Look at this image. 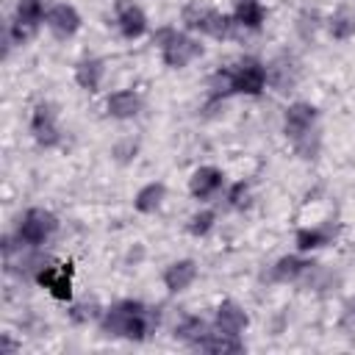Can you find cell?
Wrapping results in <instances>:
<instances>
[{
    "instance_id": "6da1fadb",
    "label": "cell",
    "mask_w": 355,
    "mask_h": 355,
    "mask_svg": "<svg viewBox=\"0 0 355 355\" xmlns=\"http://www.w3.org/2000/svg\"><path fill=\"white\" fill-rule=\"evenodd\" d=\"M100 333L105 338H128V341H147L158 327V311L144 305L141 300H119L103 308Z\"/></svg>"
},
{
    "instance_id": "7a4b0ae2",
    "label": "cell",
    "mask_w": 355,
    "mask_h": 355,
    "mask_svg": "<svg viewBox=\"0 0 355 355\" xmlns=\"http://www.w3.org/2000/svg\"><path fill=\"white\" fill-rule=\"evenodd\" d=\"M153 44L158 47L161 53V61L169 67V69H183L189 64H194L205 47L200 44V39H194L189 31H178L172 25H164L153 33Z\"/></svg>"
},
{
    "instance_id": "3957f363",
    "label": "cell",
    "mask_w": 355,
    "mask_h": 355,
    "mask_svg": "<svg viewBox=\"0 0 355 355\" xmlns=\"http://www.w3.org/2000/svg\"><path fill=\"white\" fill-rule=\"evenodd\" d=\"M180 22L189 33H202V36H211V39H225L230 36V28L236 25L233 17H227L225 11L202 3V0H191L183 6L180 11Z\"/></svg>"
},
{
    "instance_id": "277c9868",
    "label": "cell",
    "mask_w": 355,
    "mask_h": 355,
    "mask_svg": "<svg viewBox=\"0 0 355 355\" xmlns=\"http://www.w3.org/2000/svg\"><path fill=\"white\" fill-rule=\"evenodd\" d=\"M55 233H58V216L50 208H39V205L28 208L14 227V239L19 241V247H36V250H42Z\"/></svg>"
},
{
    "instance_id": "5b68a950",
    "label": "cell",
    "mask_w": 355,
    "mask_h": 355,
    "mask_svg": "<svg viewBox=\"0 0 355 355\" xmlns=\"http://www.w3.org/2000/svg\"><path fill=\"white\" fill-rule=\"evenodd\" d=\"M230 83H233V94L261 97L269 83V67L255 55H244L230 67Z\"/></svg>"
},
{
    "instance_id": "8992f818",
    "label": "cell",
    "mask_w": 355,
    "mask_h": 355,
    "mask_svg": "<svg viewBox=\"0 0 355 355\" xmlns=\"http://www.w3.org/2000/svg\"><path fill=\"white\" fill-rule=\"evenodd\" d=\"M47 8L50 6H44V0H17L14 17L8 25V44H25L44 25Z\"/></svg>"
},
{
    "instance_id": "52a82bcc",
    "label": "cell",
    "mask_w": 355,
    "mask_h": 355,
    "mask_svg": "<svg viewBox=\"0 0 355 355\" xmlns=\"http://www.w3.org/2000/svg\"><path fill=\"white\" fill-rule=\"evenodd\" d=\"M72 277H75V266L69 261H47L33 275V283L42 286L53 300L72 302Z\"/></svg>"
},
{
    "instance_id": "ba28073f",
    "label": "cell",
    "mask_w": 355,
    "mask_h": 355,
    "mask_svg": "<svg viewBox=\"0 0 355 355\" xmlns=\"http://www.w3.org/2000/svg\"><path fill=\"white\" fill-rule=\"evenodd\" d=\"M31 136L44 150L61 144V125H58V108H55V103L39 100L31 108Z\"/></svg>"
},
{
    "instance_id": "9c48e42d",
    "label": "cell",
    "mask_w": 355,
    "mask_h": 355,
    "mask_svg": "<svg viewBox=\"0 0 355 355\" xmlns=\"http://www.w3.org/2000/svg\"><path fill=\"white\" fill-rule=\"evenodd\" d=\"M319 108L308 100H294L286 105L283 111V136L288 139V144L305 139L308 133L319 130Z\"/></svg>"
},
{
    "instance_id": "30bf717a",
    "label": "cell",
    "mask_w": 355,
    "mask_h": 355,
    "mask_svg": "<svg viewBox=\"0 0 355 355\" xmlns=\"http://www.w3.org/2000/svg\"><path fill=\"white\" fill-rule=\"evenodd\" d=\"M114 22H116L119 36L128 39V42L141 39L147 33V28H150L144 8L136 6L133 0H116V6H114Z\"/></svg>"
},
{
    "instance_id": "8fae6325",
    "label": "cell",
    "mask_w": 355,
    "mask_h": 355,
    "mask_svg": "<svg viewBox=\"0 0 355 355\" xmlns=\"http://www.w3.org/2000/svg\"><path fill=\"white\" fill-rule=\"evenodd\" d=\"M83 25V17L80 11L72 6V3H53L47 8V17H44V28L55 36V39H72Z\"/></svg>"
},
{
    "instance_id": "7c38bea8",
    "label": "cell",
    "mask_w": 355,
    "mask_h": 355,
    "mask_svg": "<svg viewBox=\"0 0 355 355\" xmlns=\"http://www.w3.org/2000/svg\"><path fill=\"white\" fill-rule=\"evenodd\" d=\"M214 330H222V333H227V336H244V330L250 327V313H247V308L241 305V302H236V300H222L219 305H216V311H214Z\"/></svg>"
},
{
    "instance_id": "4fadbf2b",
    "label": "cell",
    "mask_w": 355,
    "mask_h": 355,
    "mask_svg": "<svg viewBox=\"0 0 355 355\" xmlns=\"http://www.w3.org/2000/svg\"><path fill=\"white\" fill-rule=\"evenodd\" d=\"M316 269V263L311 258H305V252H294V255H280L272 266H269V280L272 283H297L302 277H308Z\"/></svg>"
},
{
    "instance_id": "5bb4252c",
    "label": "cell",
    "mask_w": 355,
    "mask_h": 355,
    "mask_svg": "<svg viewBox=\"0 0 355 355\" xmlns=\"http://www.w3.org/2000/svg\"><path fill=\"white\" fill-rule=\"evenodd\" d=\"M197 275H200V266H197L194 258H178V261H172V263L164 269L161 283H164V288H166L169 294H183L186 288L194 286Z\"/></svg>"
},
{
    "instance_id": "9a60e30c",
    "label": "cell",
    "mask_w": 355,
    "mask_h": 355,
    "mask_svg": "<svg viewBox=\"0 0 355 355\" xmlns=\"http://www.w3.org/2000/svg\"><path fill=\"white\" fill-rule=\"evenodd\" d=\"M225 186V172L219 166H197L189 178V194L194 200H214Z\"/></svg>"
},
{
    "instance_id": "2e32d148",
    "label": "cell",
    "mask_w": 355,
    "mask_h": 355,
    "mask_svg": "<svg viewBox=\"0 0 355 355\" xmlns=\"http://www.w3.org/2000/svg\"><path fill=\"white\" fill-rule=\"evenodd\" d=\"M144 100L136 89H116L105 97V114L111 119H119V122H128V119H136L139 111H141Z\"/></svg>"
},
{
    "instance_id": "e0dca14e",
    "label": "cell",
    "mask_w": 355,
    "mask_h": 355,
    "mask_svg": "<svg viewBox=\"0 0 355 355\" xmlns=\"http://www.w3.org/2000/svg\"><path fill=\"white\" fill-rule=\"evenodd\" d=\"M75 83L83 89V92H89V94H94V92H100V86H103V80H105V61L103 58H97V55H86V58H80L78 64H75Z\"/></svg>"
},
{
    "instance_id": "ac0fdd59",
    "label": "cell",
    "mask_w": 355,
    "mask_h": 355,
    "mask_svg": "<svg viewBox=\"0 0 355 355\" xmlns=\"http://www.w3.org/2000/svg\"><path fill=\"white\" fill-rule=\"evenodd\" d=\"M230 17L244 31H261L266 22V8L261 0H236V8Z\"/></svg>"
},
{
    "instance_id": "d6986e66",
    "label": "cell",
    "mask_w": 355,
    "mask_h": 355,
    "mask_svg": "<svg viewBox=\"0 0 355 355\" xmlns=\"http://www.w3.org/2000/svg\"><path fill=\"white\" fill-rule=\"evenodd\" d=\"M333 239H336V230H333V227H319V225H313V227H300V230L294 233L297 252H316V250L333 244Z\"/></svg>"
},
{
    "instance_id": "ffe728a7",
    "label": "cell",
    "mask_w": 355,
    "mask_h": 355,
    "mask_svg": "<svg viewBox=\"0 0 355 355\" xmlns=\"http://www.w3.org/2000/svg\"><path fill=\"white\" fill-rule=\"evenodd\" d=\"M164 200H166V186L161 180H150L133 194V208L139 214H155L164 205Z\"/></svg>"
},
{
    "instance_id": "44dd1931",
    "label": "cell",
    "mask_w": 355,
    "mask_h": 355,
    "mask_svg": "<svg viewBox=\"0 0 355 355\" xmlns=\"http://www.w3.org/2000/svg\"><path fill=\"white\" fill-rule=\"evenodd\" d=\"M208 330H211V324L202 319V316H194V313H189V316H183L178 324H175V338L178 341H183V344H189V347H200V341L208 336Z\"/></svg>"
},
{
    "instance_id": "7402d4cb",
    "label": "cell",
    "mask_w": 355,
    "mask_h": 355,
    "mask_svg": "<svg viewBox=\"0 0 355 355\" xmlns=\"http://www.w3.org/2000/svg\"><path fill=\"white\" fill-rule=\"evenodd\" d=\"M197 349L214 352V355H227V352H241V349H244V341H241L239 336H227V333H222V330H214V324H211L208 336L200 341Z\"/></svg>"
},
{
    "instance_id": "603a6c76",
    "label": "cell",
    "mask_w": 355,
    "mask_h": 355,
    "mask_svg": "<svg viewBox=\"0 0 355 355\" xmlns=\"http://www.w3.org/2000/svg\"><path fill=\"white\" fill-rule=\"evenodd\" d=\"M327 33L336 39V42H349L355 36V11L352 8H338L330 19H327Z\"/></svg>"
},
{
    "instance_id": "cb8c5ba5",
    "label": "cell",
    "mask_w": 355,
    "mask_h": 355,
    "mask_svg": "<svg viewBox=\"0 0 355 355\" xmlns=\"http://www.w3.org/2000/svg\"><path fill=\"white\" fill-rule=\"evenodd\" d=\"M214 227H216V214H214L211 208H200V211H194V214L189 216V222H186V230H189L194 239H205Z\"/></svg>"
},
{
    "instance_id": "d4e9b609",
    "label": "cell",
    "mask_w": 355,
    "mask_h": 355,
    "mask_svg": "<svg viewBox=\"0 0 355 355\" xmlns=\"http://www.w3.org/2000/svg\"><path fill=\"white\" fill-rule=\"evenodd\" d=\"M291 147H294V153H297L302 161H316V158H319V153H322V130L308 133L305 139L294 141Z\"/></svg>"
},
{
    "instance_id": "484cf974",
    "label": "cell",
    "mask_w": 355,
    "mask_h": 355,
    "mask_svg": "<svg viewBox=\"0 0 355 355\" xmlns=\"http://www.w3.org/2000/svg\"><path fill=\"white\" fill-rule=\"evenodd\" d=\"M225 200H227V205H230V208H236V211H244V208L250 205V200H252V191H250V183H244V180H239V183H233V186L227 189V194H225Z\"/></svg>"
},
{
    "instance_id": "4316f807",
    "label": "cell",
    "mask_w": 355,
    "mask_h": 355,
    "mask_svg": "<svg viewBox=\"0 0 355 355\" xmlns=\"http://www.w3.org/2000/svg\"><path fill=\"white\" fill-rule=\"evenodd\" d=\"M67 313H69V319H72V322H80V324L103 316V311H100V305H97V302H72Z\"/></svg>"
},
{
    "instance_id": "83f0119b",
    "label": "cell",
    "mask_w": 355,
    "mask_h": 355,
    "mask_svg": "<svg viewBox=\"0 0 355 355\" xmlns=\"http://www.w3.org/2000/svg\"><path fill=\"white\" fill-rule=\"evenodd\" d=\"M111 155H114V161H119V164H130V161L139 155V144H136L133 139H125V141L114 144Z\"/></svg>"
},
{
    "instance_id": "f1b7e54d",
    "label": "cell",
    "mask_w": 355,
    "mask_h": 355,
    "mask_svg": "<svg viewBox=\"0 0 355 355\" xmlns=\"http://www.w3.org/2000/svg\"><path fill=\"white\" fill-rule=\"evenodd\" d=\"M338 324H341V330H347V333H355V297H349V300L344 302Z\"/></svg>"
}]
</instances>
